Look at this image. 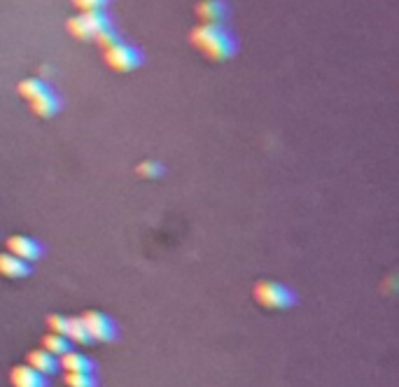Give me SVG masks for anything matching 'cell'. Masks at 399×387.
Wrapping results in <instances>:
<instances>
[{
  "instance_id": "ba28073f",
  "label": "cell",
  "mask_w": 399,
  "mask_h": 387,
  "mask_svg": "<svg viewBox=\"0 0 399 387\" xmlns=\"http://www.w3.org/2000/svg\"><path fill=\"white\" fill-rule=\"evenodd\" d=\"M10 383L12 387H50L47 376L38 374L28 364H19L10 371Z\"/></svg>"
},
{
  "instance_id": "5b68a950",
  "label": "cell",
  "mask_w": 399,
  "mask_h": 387,
  "mask_svg": "<svg viewBox=\"0 0 399 387\" xmlns=\"http://www.w3.org/2000/svg\"><path fill=\"white\" fill-rule=\"evenodd\" d=\"M198 23H218V26H225L229 19V3L227 0H201L194 7Z\"/></svg>"
},
{
  "instance_id": "277c9868",
  "label": "cell",
  "mask_w": 399,
  "mask_h": 387,
  "mask_svg": "<svg viewBox=\"0 0 399 387\" xmlns=\"http://www.w3.org/2000/svg\"><path fill=\"white\" fill-rule=\"evenodd\" d=\"M82 325L86 329V334L94 343H110L117 338V327L115 322L110 320L106 313H99V310H86L82 318Z\"/></svg>"
},
{
  "instance_id": "d6986e66",
  "label": "cell",
  "mask_w": 399,
  "mask_h": 387,
  "mask_svg": "<svg viewBox=\"0 0 399 387\" xmlns=\"http://www.w3.org/2000/svg\"><path fill=\"white\" fill-rule=\"evenodd\" d=\"M47 327L52 329V334H61V336H66L68 318H63V315H50V318H47Z\"/></svg>"
},
{
  "instance_id": "4fadbf2b",
  "label": "cell",
  "mask_w": 399,
  "mask_h": 387,
  "mask_svg": "<svg viewBox=\"0 0 399 387\" xmlns=\"http://www.w3.org/2000/svg\"><path fill=\"white\" fill-rule=\"evenodd\" d=\"M47 89H50V84L47 82H43V79H38V77H26V79H21L19 82V86H17V91H19V96L23 101H33V99H38L40 94H45Z\"/></svg>"
},
{
  "instance_id": "8fae6325",
  "label": "cell",
  "mask_w": 399,
  "mask_h": 387,
  "mask_svg": "<svg viewBox=\"0 0 399 387\" xmlns=\"http://www.w3.org/2000/svg\"><path fill=\"white\" fill-rule=\"evenodd\" d=\"M79 17H82L84 26H86V33H89V40H96L103 30L113 28L115 23L113 19L108 17L106 10H99V12H79Z\"/></svg>"
},
{
  "instance_id": "52a82bcc",
  "label": "cell",
  "mask_w": 399,
  "mask_h": 387,
  "mask_svg": "<svg viewBox=\"0 0 399 387\" xmlns=\"http://www.w3.org/2000/svg\"><path fill=\"white\" fill-rule=\"evenodd\" d=\"M30 110H33L35 117H43V119L57 117L59 110H61V99H59V94L50 86L45 94H40L38 99L30 101Z\"/></svg>"
},
{
  "instance_id": "e0dca14e",
  "label": "cell",
  "mask_w": 399,
  "mask_h": 387,
  "mask_svg": "<svg viewBox=\"0 0 399 387\" xmlns=\"http://www.w3.org/2000/svg\"><path fill=\"white\" fill-rule=\"evenodd\" d=\"M70 3H73V7L79 12H99V10H106L110 0H70Z\"/></svg>"
},
{
  "instance_id": "30bf717a",
  "label": "cell",
  "mask_w": 399,
  "mask_h": 387,
  "mask_svg": "<svg viewBox=\"0 0 399 387\" xmlns=\"http://www.w3.org/2000/svg\"><path fill=\"white\" fill-rule=\"evenodd\" d=\"M59 366L66 371V374H94V361L82 352H66L59 357Z\"/></svg>"
},
{
  "instance_id": "9a60e30c",
  "label": "cell",
  "mask_w": 399,
  "mask_h": 387,
  "mask_svg": "<svg viewBox=\"0 0 399 387\" xmlns=\"http://www.w3.org/2000/svg\"><path fill=\"white\" fill-rule=\"evenodd\" d=\"M66 338L73 343H79V345H89L94 343L89 334H86V329L82 325V320L79 318H68V327H66Z\"/></svg>"
},
{
  "instance_id": "ac0fdd59",
  "label": "cell",
  "mask_w": 399,
  "mask_h": 387,
  "mask_svg": "<svg viewBox=\"0 0 399 387\" xmlns=\"http://www.w3.org/2000/svg\"><path fill=\"white\" fill-rule=\"evenodd\" d=\"M135 171H138V175L147 177V180H154V177H159L164 173V168H162L159 161H142V164H138Z\"/></svg>"
},
{
  "instance_id": "3957f363",
  "label": "cell",
  "mask_w": 399,
  "mask_h": 387,
  "mask_svg": "<svg viewBox=\"0 0 399 387\" xmlns=\"http://www.w3.org/2000/svg\"><path fill=\"white\" fill-rule=\"evenodd\" d=\"M103 61H106V66L115 72H131L142 63V54L138 47L119 40V43L110 45L108 50H103Z\"/></svg>"
},
{
  "instance_id": "8992f818",
  "label": "cell",
  "mask_w": 399,
  "mask_h": 387,
  "mask_svg": "<svg viewBox=\"0 0 399 387\" xmlns=\"http://www.w3.org/2000/svg\"><path fill=\"white\" fill-rule=\"evenodd\" d=\"M5 245H7V252L14 254L21 262H26V264L38 262L40 254H43V247H40L38 240L30 238V236H10L5 240Z\"/></svg>"
},
{
  "instance_id": "9c48e42d",
  "label": "cell",
  "mask_w": 399,
  "mask_h": 387,
  "mask_svg": "<svg viewBox=\"0 0 399 387\" xmlns=\"http://www.w3.org/2000/svg\"><path fill=\"white\" fill-rule=\"evenodd\" d=\"M26 364L43 376H54L59 371V357L45 352V350H30L26 354Z\"/></svg>"
},
{
  "instance_id": "7c38bea8",
  "label": "cell",
  "mask_w": 399,
  "mask_h": 387,
  "mask_svg": "<svg viewBox=\"0 0 399 387\" xmlns=\"http://www.w3.org/2000/svg\"><path fill=\"white\" fill-rule=\"evenodd\" d=\"M30 273V266L26 262L17 259L10 252H0V276L12 278V280H21Z\"/></svg>"
},
{
  "instance_id": "5bb4252c",
  "label": "cell",
  "mask_w": 399,
  "mask_h": 387,
  "mask_svg": "<svg viewBox=\"0 0 399 387\" xmlns=\"http://www.w3.org/2000/svg\"><path fill=\"white\" fill-rule=\"evenodd\" d=\"M43 350L54 354V357H61V354L70 352V341L61 334H47L43 338Z\"/></svg>"
},
{
  "instance_id": "7a4b0ae2",
  "label": "cell",
  "mask_w": 399,
  "mask_h": 387,
  "mask_svg": "<svg viewBox=\"0 0 399 387\" xmlns=\"http://www.w3.org/2000/svg\"><path fill=\"white\" fill-rule=\"evenodd\" d=\"M252 296L262 308H269V310H283L297 303V294H294L290 287L281 285V282H271V280L257 282L252 289Z\"/></svg>"
},
{
  "instance_id": "2e32d148",
  "label": "cell",
  "mask_w": 399,
  "mask_h": 387,
  "mask_svg": "<svg viewBox=\"0 0 399 387\" xmlns=\"http://www.w3.org/2000/svg\"><path fill=\"white\" fill-rule=\"evenodd\" d=\"M68 387H96V376L94 374H66L63 376Z\"/></svg>"
},
{
  "instance_id": "6da1fadb",
  "label": "cell",
  "mask_w": 399,
  "mask_h": 387,
  "mask_svg": "<svg viewBox=\"0 0 399 387\" xmlns=\"http://www.w3.org/2000/svg\"><path fill=\"white\" fill-rule=\"evenodd\" d=\"M189 45L215 63L229 61L238 50L236 38L231 35V30L227 26H218V23H196L189 30Z\"/></svg>"
}]
</instances>
